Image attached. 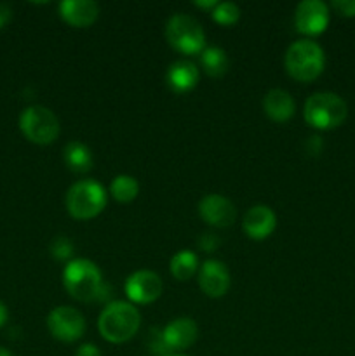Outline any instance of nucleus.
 <instances>
[{"instance_id": "obj_29", "label": "nucleus", "mask_w": 355, "mask_h": 356, "mask_svg": "<svg viewBox=\"0 0 355 356\" xmlns=\"http://www.w3.org/2000/svg\"><path fill=\"white\" fill-rule=\"evenodd\" d=\"M197 7H202V9H214L219 2H214V0H209V2H194Z\"/></svg>"}, {"instance_id": "obj_22", "label": "nucleus", "mask_w": 355, "mask_h": 356, "mask_svg": "<svg viewBox=\"0 0 355 356\" xmlns=\"http://www.w3.org/2000/svg\"><path fill=\"white\" fill-rule=\"evenodd\" d=\"M239 17H240V9L239 6L233 2H219L218 6L212 9V19L219 24H225V26L237 23Z\"/></svg>"}, {"instance_id": "obj_27", "label": "nucleus", "mask_w": 355, "mask_h": 356, "mask_svg": "<svg viewBox=\"0 0 355 356\" xmlns=\"http://www.w3.org/2000/svg\"><path fill=\"white\" fill-rule=\"evenodd\" d=\"M10 17H13V9H10L7 3L0 2V30H2L7 23H9Z\"/></svg>"}, {"instance_id": "obj_16", "label": "nucleus", "mask_w": 355, "mask_h": 356, "mask_svg": "<svg viewBox=\"0 0 355 356\" xmlns=\"http://www.w3.org/2000/svg\"><path fill=\"white\" fill-rule=\"evenodd\" d=\"M59 14L72 26H89L100 16V6L93 0H63Z\"/></svg>"}, {"instance_id": "obj_11", "label": "nucleus", "mask_w": 355, "mask_h": 356, "mask_svg": "<svg viewBox=\"0 0 355 356\" xmlns=\"http://www.w3.org/2000/svg\"><path fill=\"white\" fill-rule=\"evenodd\" d=\"M198 214L207 225L216 228H228L235 221V205L223 195L211 193L198 204Z\"/></svg>"}, {"instance_id": "obj_8", "label": "nucleus", "mask_w": 355, "mask_h": 356, "mask_svg": "<svg viewBox=\"0 0 355 356\" xmlns=\"http://www.w3.org/2000/svg\"><path fill=\"white\" fill-rule=\"evenodd\" d=\"M47 329L52 337L63 343H73L86 332V320L72 306H58L47 316Z\"/></svg>"}, {"instance_id": "obj_20", "label": "nucleus", "mask_w": 355, "mask_h": 356, "mask_svg": "<svg viewBox=\"0 0 355 356\" xmlns=\"http://www.w3.org/2000/svg\"><path fill=\"white\" fill-rule=\"evenodd\" d=\"M198 270V261L197 256L190 250H181V252L174 254L171 259V273L176 280H188L194 277Z\"/></svg>"}, {"instance_id": "obj_2", "label": "nucleus", "mask_w": 355, "mask_h": 356, "mask_svg": "<svg viewBox=\"0 0 355 356\" xmlns=\"http://www.w3.org/2000/svg\"><path fill=\"white\" fill-rule=\"evenodd\" d=\"M141 325V315L131 302H108L97 320V329L108 343H127L136 336Z\"/></svg>"}, {"instance_id": "obj_15", "label": "nucleus", "mask_w": 355, "mask_h": 356, "mask_svg": "<svg viewBox=\"0 0 355 356\" xmlns=\"http://www.w3.org/2000/svg\"><path fill=\"white\" fill-rule=\"evenodd\" d=\"M198 79H200V73H198L197 65L188 61V59L174 61L173 65L167 68L166 73L167 86H169V89L174 90L176 94L190 92V90L195 89V86L198 83Z\"/></svg>"}, {"instance_id": "obj_13", "label": "nucleus", "mask_w": 355, "mask_h": 356, "mask_svg": "<svg viewBox=\"0 0 355 356\" xmlns=\"http://www.w3.org/2000/svg\"><path fill=\"white\" fill-rule=\"evenodd\" d=\"M198 327L188 316H181V318H174L173 322L167 323L162 329V337L166 341L169 351H183L190 348L191 344L197 341Z\"/></svg>"}, {"instance_id": "obj_7", "label": "nucleus", "mask_w": 355, "mask_h": 356, "mask_svg": "<svg viewBox=\"0 0 355 356\" xmlns=\"http://www.w3.org/2000/svg\"><path fill=\"white\" fill-rule=\"evenodd\" d=\"M19 129L28 141L35 145H51L59 136V120L49 108L33 104L24 108L21 113Z\"/></svg>"}, {"instance_id": "obj_31", "label": "nucleus", "mask_w": 355, "mask_h": 356, "mask_svg": "<svg viewBox=\"0 0 355 356\" xmlns=\"http://www.w3.org/2000/svg\"><path fill=\"white\" fill-rule=\"evenodd\" d=\"M171 356H187V355H171Z\"/></svg>"}, {"instance_id": "obj_10", "label": "nucleus", "mask_w": 355, "mask_h": 356, "mask_svg": "<svg viewBox=\"0 0 355 356\" xmlns=\"http://www.w3.org/2000/svg\"><path fill=\"white\" fill-rule=\"evenodd\" d=\"M164 291V282L155 271L139 270L125 282V294L136 305H150L157 301Z\"/></svg>"}, {"instance_id": "obj_30", "label": "nucleus", "mask_w": 355, "mask_h": 356, "mask_svg": "<svg viewBox=\"0 0 355 356\" xmlns=\"http://www.w3.org/2000/svg\"><path fill=\"white\" fill-rule=\"evenodd\" d=\"M0 356H13V353L9 350H6V348L0 346Z\"/></svg>"}, {"instance_id": "obj_6", "label": "nucleus", "mask_w": 355, "mask_h": 356, "mask_svg": "<svg viewBox=\"0 0 355 356\" xmlns=\"http://www.w3.org/2000/svg\"><path fill=\"white\" fill-rule=\"evenodd\" d=\"M166 38L183 54H200L205 49V33L202 24L188 14H174L166 24Z\"/></svg>"}, {"instance_id": "obj_18", "label": "nucleus", "mask_w": 355, "mask_h": 356, "mask_svg": "<svg viewBox=\"0 0 355 356\" xmlns=\"http://www.w3.org/2000/svg\"><path fill=\"white\" fill-rule=\"evenodd\" d=\"M65 163L68 165L70 170L77 174L89 172L93 167V153L87 148L84 143L72 141L65 146Z\"/></svg>"}, {"instance_id": "obj_28", "label": "nucleus", "mask_w": 355, "mask_h": 356, "mask_svg": "<svg viewBox=\"0 0 355 356\" xmlns=\"http://www.w3.org/2000/svg\"><path fill=\"white\" fill-rule=\"evenodd\" d=\"M7 316H9V313H7V308H6V305H3V302L0 301V327H3V325H6V322H7Z\"/></svg>"}, {"instance_id": "obj_24", "label": "nucleus", "mask_w": 355, "mask_h": 356, "mask_svg": "<svg viewBox=\"0 0 355 356\" xmlns=\"http://www.w3.org/2000/svg\"><path fill=\"white\" fill-rule=\"evenodd\" d=\"M331 7L345 17L355 16V0H333V2H331Z\"/></svg>"}, {"instance_id": "obj_25", "label": "nucleus", "mask_w": 355, "mask_h": 356, "mask_svg": "<svg viewBox=\"0 0 355 356\" xmlns=\"http://www.w3.org/2000/svg\"><path fill=\"white\" fill-rule=\"evenodd\" d=\"M218 245H219V240L214 233H202L200 238H198V247H200L204 252H212Z\"/></svg>"}, {"instance_id": "obj_26", "label": "nucleus", "mask_w": 355, "mask_h": 356, "mask_svg": "<svg viewBox=\"0 0 355 356\" xmlns=\"http://www.w3.org/2000/svg\"><path fill=\"white\" fill-rule=\"evenodd\" d=\"M75 356H101V351L97 350V346H94V344L86 343L77 350Z\"/></svg>"}, {"instance_id": "obj_14", "label": "nucleus", "mask_w": 355, "mask_h": 356, "mask_svg": "<svg viewBox=\"0 0 355 356\" xmlns=\"http://www.w3.org/2000/svg\"><path fill=\"white\" fill-rule=\"evenodd\" d=\"M275 226H277V216L268 205H254L244 216V233L253 240H263L270 236Z\"/></svg>"}, {"instance_id": "obj_21", "label": "nucleus", "mask_w": 355, "mask_h": 356, "mask_svg": "<svg viewBox=\"0 0 355 356\" xmlns=\"http://www.w3.org/2000/svg\"><path fill=\"white\" fill-rule=\"evenodd\" d=\"M110 193L120 204H129L134 200L139 193V184L136 177L127 176V174H120L115 177L110 184Z\"/></svg>"}, {"instance_id": "obj_5", "label": "nucleus", "mask_w": 355, "mask_h": 356, "mask_svg": "<svg viewBox=\"0 0 355 356\" xmlns=\"http://www.w3.org/2000/svg\"><path fill=\"white\" fill-rule=\"evenodd\" d=\"M66 211L80 221H87L100 214L106 205V191L97 181L84 179L73 184L65 198Z\"/></svg>"}, {"instance_id": "obj_3", "label": "nucleus", "mask_w": 355, "mask_h": 356, "mask_svg": "<svg viewBox=\"0 0 355 356\" xmlns=\"http://www.w3.org/2000/svg\"><path fill=\"white\" fill-rule=\"evenodd\" d=\"M284 65L289 75L294 80L312 82L324 72L326 56H324L322 47L317 42L303 38V40H296L287 49Z\"/></svg>"}, {"instance_id": "obj_4", "label": "nucleus", "mask_w": 355, "mask_h": 356, "mask_svg": "<svg viewBox=\"0 0 355 356\" xmlns=\"http://www.w3.org/2000/svg\"><path fill=\"white\" fill-rule=\"evenodd\" d=\"M347 115V103L334 92H315L305 103L306 124L320 131L340 127Z\"/></svg>"}, {"instance_id": "obj_19", "label": "nucleus", "mask_w": 355, "mask_h": 356, "mask_svg": "<svg viewBox=\"0 0 355 356\" xmlns=\"http://www.w3.org/2000/svg\"><path fill=\"white\" fill-rule=\"evenodd\" d=\"M200 63L204 72L209 76H212V79H218V76L225 75L230 66L228 56L219 47H205L200 52Z\"/></svg>"}, {"instance_id": "obj_1", "label": "nucleus", "mask_w": 355, "mask_h": 356, "mask_svg": "<svg viewBox=\"0 0 355 356\" xmlns=\"http://www.w3.org/2000/svg\"><path fill=\"white\" fill-rule=\"evenodd\" d=\"M63 285L73 299L82 302L104 301L108 296L100 268L89 259L70 261L63 270Z\"/></svg>"}, {"instance_id": "obj_17", "label": "nucleus", "mask_w": 355, "mask_h": 356, "mask_svg": "<svg viewBox=\"0 0 355 356\" xmlns=\"http://www.w3.org/2000/svg\"><path fill=\"white\" fill-rule=\"evenodd\" d=\"M263 110L274 122H285L294 115L296 104L289 92L282 89H271L263 97Z\"/></svg>"}, {"instance_id": "obj_9", "label": "nucleus", "mask_w": 355, "mask_h": 356, "mask_svg": "<svg viewBox=\"0 0 355 356\" xmlns=\"http://www.w3.org/2000/svg\"><path fill=\"white\" fill-rule=\"evenodd\" d=\"M294 24L299 33L320 35L329 24V7L322 0H303L296 7Z\"/></svg>"}, {"instance_id": "obj_23", "label": "nucleus", "mask_w": 355, "mask_h": 356, "mask_svg": "<svg viewBox=\"0 0 355 356\" xmlns=\"http://www.w3.org/2000/svg\"><path fill=\"white\" fill-rule=\"evenodd\" d=\"M51 254L58 261H66L72 257L73 254V243L68 236H58L54 242L51 243Z\"/></svg>"}, {"instance_id": "obj_12", "label": "nucleus", "mask_w": 355, "mask_h": 356, "mask_svg": "<svg viewBox=\"0 0 355 356\" xmlns=\"http://www.w3.org/2000/svg\"><path fill=\"white\" fill-rule=\"evenodd\" d=\"M198 285L209 298H221L230 289V271L221 261L209 259L198 270Z\"/></svg>"}]
</instances>
